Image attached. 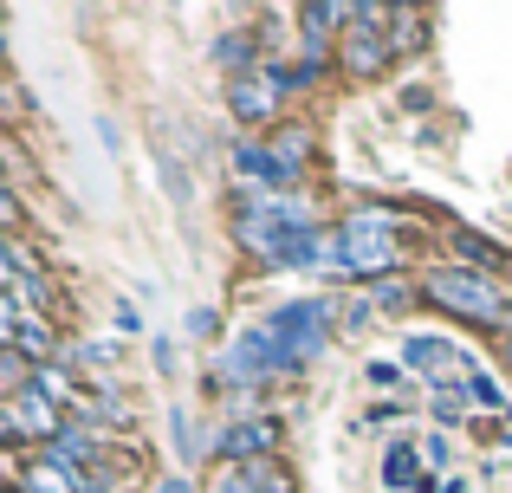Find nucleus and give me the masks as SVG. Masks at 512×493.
Masks as SVG:
<instances>
[{
  "label": "nucleus",
  "mask_w": 512,
  "mask_h": 493,
  "mask_svg": "<svg viewBox=\"0 0 512 493\" xmlns=\"http://www.w3.org/2000/svg\"><path fill=\"white\" fill-rule=\"evenodd\" d=\"M506 364H512V331H506Z\"/></svg>",
  "instance_id": "nucleus-27"
},
{
  "label": "nucleus",
  "mask_w": 512,
  "mask_h": 493,
  "mask_svg": "<svg viewBox=\"0 0 512 493\" xmlns=\"http://www.w3.org/2000/svg\"><path fill=\"white\" fill-rule=\"evenodd\" d=\"M214 455L221 461H273L279 455V422L273 416H234L214 435Z\"/></svg>",
  "instance_id": "nucleus-10"
},
{
  "label": "nucleus",
  "mask_w": 512,
  "mask_h": 493,
  "mask_svg": "<svg viewBox=\"0 0 512 493\" xmlns=\"http://www.w3.org/2000/svg\"><path fill=\"white\" fill-rule=\"evenodd\" d=\"M208 493H299V481H292V468L279 455L273 461H221Z\"/></svg>",
  "instance_id": "nucleus-9"
},
{
  "label": "nucleus",
  "mask_w": 512,
  "mask_h": 493,
  "mask_svg": "<svg viewBox=\"0 0 512 493\" xmlns=\"http://www.w3.org/2000/svg\"><path fill=\"white\" fill-rule=\"evenodd\" d=\"M383 481L396 487V493H415V487H422V461H415L409 442H389L383 448Z\"/></svg>",
  "instance_id": "nucleus-14"
},
{
  "label": "nucleus",
  "mask_w": 512,
  "mask_h": 493,
  "mask_svg": "<svg viewBox=\"0 0 512 493\" xmlns=\"http://www.w3.org/2000/svg\"><path fill=\"white\" fill-rule=\"evenodd\" d=\"M156 493H208V487H195V481H182V474H169V481L156 487Z\"/></svg>",
  "instance_id": "nucleus-25"
},
{
  "label": "nucleus",
  "mask_w": 512,
  "mask_h": 493,
  "mask_svg": "<svg viewBox=\"0 0 512 493\" xmlns=\"http://www.w3.org/2000/svg\"><path fill=\"white\" fill-rule=\"evenodd\" d=\"M454 461V448H448V435H428V468H448Z\"/></svg>",
  "instance_id": "nucleus-24"
},
{
  "label": "nucleus",
  "mask_w": 512,
  "mask_h": 493,
  "mask_svg": "<svg viewBox=\"0 0 512 493\" xmlns=\"http://www.w3.org/2000/svg\"><path fill=\"white\" fill-rule=\"evenodd\" d=\"M0 325H7V344H0V351H20L26 364H52V357H59V331H52V318L0 299Z\"/></svg>",
  "instance_id": "nucleus-8"
},
{
  "label": "nucleus",
  "mask_w": 512,
  "mask_h": 493,
  "mask_svg": "<svg viewBox=\"0 0 512 493\" xmlns=\"http://www.w3.org/2000/svg\"><path fill=\"white\" fill-rule=\"evenodd\" d=\"M169 429H175V448H182V461H195V455H201V442H195V416H188V409H175Z\"/></svg>",
  "instance_id": "nucleus-21"
},
{
  "label": "nucleus",
  "mask_w": 512,
  "mask_h": 493,
  "mask_svg": "<svg viewBox=\"0 0 512 493\" xmlns=\"http://www.w3.org/2000/svg\"><path fill=\"white\" fill-rule=\"evenodd\" d=\"M383 26H389V7H357L350 33L338 39V65L350 78H376V72L396 65V39H389Z\"/></svg>",
  "instance_id": "nucleus-4"
},
{
  "label": "nucleus",
  "mask_w": 512,
  "mask_h": 493,
  "mask_svg": "<svg viewBox=\"0 0 512 493\" xmlns=\"http://www.w3.org/2000/svg\"><path fill=\"white\" fill-rule=\"evenodd\" d=\"M0 299L26 305V312H39V318L59 312V279L26 247V234H7V241H0Z\"/></svg>",
  "instance_id": "nucleus-3"
},
{
  "label": "nucleus",
  "mask_w": 512,
  "mask_h": 493,
  "mask_svg": "<svg viewBox=\"0 0 512 493\" xmlns=\"http://www.w3.org/2000/svg\"><path fill=\"white\" fill-rule=\"evenodd\" d=\"M188 338H214V312H208V305H195V312H188Z\"/></svg>",
  "instance_id": "nucleus-23"
},
{
  "label": "nucleus",
  "mask_w": 512,
  "mask_h": 493,
  "mask_svg": "<svg viewBox=\"0 0 512 493\" xmlns=\"http://www.w3.org/2000/svg\"><path fill=\"white\" fill-rule=\"evenodd\" d=\"M227 104H234L240 124H273V111H279V85H273V72L227 78Z\"/></svg>",
  "instance_id": "nucleus-12"
},
{
  "label": "nucleus",
  "mask_w": 512,
  "mask_h": 493,
  "mask_svg": "<svg viewBox=\"0 0 512 493\" xmlns=\"http://www.w3.org/2000/svg\"><path fill=\"white\" fill-rule=\"evenodd\" d=\"M428 416H435L441 429H454V422H467V409L454 403V383H448V390H428Z\"/></svg>",
  "instance_id": "nucleus-20"
},
{
  "label": "nucleus",
  "mask_w": 512,
  "mask_h": 493,
  "mask_svg": "<svg viewBox=\"0 0 512 493\" xmlns=\"http://www.w3.org/2000/svg\"><path fill=\"white\" fill-rule=\"evenodd\" d=\"M415 493H428V487H415Z\"/></svg>",
  "instance_id": "nucleus-28"
},
{
  "label": "nucleus",
  "mask_w": 512,
  "mask_h": 493,
  "mask_svg": "<svg viewBox=\"0 0 512 493\" xmlns=\"http://www.w3.org/2000/svg\"><path fill=\"white\" fill-rule=\"evenodd\" d=\"M266 331H273L279 344L292 351V364H312L318 351H325V325H331V299H292V305H273V312L260 318Z\"/></svg>",
  "instance_id": "nucleus-5"
},
{
  "label": "nucleus",
  "mask_w": 512,
  "mask_h": 493,
  "mask_svg": "<svg viewBox=\"0 0 512 493\" xmlns=\"http://www.w3.org/2000/svg\"><path fill=\"white\" fill-rule=\"evenodd\" d=\"M234 169L247 176V189L260 182V189H273V195H299V176H292V169L273 156V143H266V137H260V143L240 137V143H234Z\"/></svg>",
  "instance_id": "nucleus-11"
},
{
  "label": "nucleus",
  "mask_w": 512,
  "mask_h": 493,
  "mask_svg": "<svg viewBox=\"0 0 512 493\" xmlns=\"http://www.w3.org/2000/svg\"><path fill=\"white\" fill-rule=\"evenodd\" d=\"M461 390H467V396H474V409H487V416H506V409H512V396H506V390H500V383H493V377H487V370H474V377H467V383H461Z\"/></svg>",
  "instance_id": "nucleus-18"
},
{
  "label": "nucleus",
  "mask_w": 512,
  "mask_h": 493,
  "mask_svg": "<svg viewBox=\"0 0 512 493\" xmlns=\"http://www.w3.org/2000/svg\"><path fill=\"white\" fill-rule=\"evenodd\" d=\"M441 493H467V481H448V487H441Z\"/></svg>",
  "instance_id": "nucleus-26"
},
{
  "label": "nucleus",
  "mask_w": 512,
  "mask_h": 493,
  "mask_svg": "<svg viewBox=\"0 0 512 493\" xmlns=\"http://www.w3.org/2000/svg\"><path fill=\"white\" fill-rule=\"evenodd\" d=\"M415 299V286H409V279H376V286H370V305H376V312H402V305H409Z\"/></svg>",
  "instance_id": "nucleus-19"
},
{
  "label": "nucleus",
  "mask_w": 512,
  "mask_h": 493,
  "mask_svg": "<svg viewBox=\"0 0 512 493\" xmlns=\"http://www.w3.org/2000/svg\"><path fill=\"white\" fill-rule=\"evenodd\" d=\"M0 422H7V442L13 448H52L72 416H65V409H52L46 396L26 390V396H0Z\"/></svg>",
  "instance_id": "nucleus-7"
},
{
  "label": "nucleus",
  "mask_w": 512,
  "mask_h": 493,
  "mask_svg": "<svg viewBox=\"0 0 512 493\" xmlns=\"http://www.w3.org/2000/svg\"><path fill=\"white\" fill-rule=\"evenodd\" d=\"M389 39H396V52H409L415 39H422V20H415V13H389Z\"/></svg>",
  "instance_id": "nucleus-22"
},
{
  "label": "nucleus",
  "mask_w": 512,
  "mask_h": 493,
  "mask_svg": "<svg viewBox=\"0 0 512 493\" xmlns=\"http://www.w3.org/2000/svg\"><path fill=\"white\" fill-rule=\"evenodd\" d=\"M506 273H512V260H506Z\"/></svg>",
  "instance_id": "nucleus-29"
},
{
  "label": "nucleus",
  "mask_w": 512,
  "mask_h": 493,
  "mask_svg": "<svg viewBox=\"0 0 512 493\" xmlns=\"http://www.w3.org/2000/svg\"><path fill=\"white\" fill-rule=\"evenodd\" d=\"M422 299L435 312H454L480 331H512V292L493 273H474V266L448 260V266H428L422 273Z\"/></svg>",
  "instance_id": "nucleus-1"
},
{
  "label": "nucleus",
  "mask_w": 512,
  "mask_h": 493,
  "mask_svg": "<svg viewBox=\"0 0 512 493\" xmlns=\"http://www.w3.org/2000/svg\"><path fill=\"white\" fill-rule=\"evenodd\" d=\"M402 364L422 370L435 390H448V383H467V377L480 370L474 351H467V344H454V338H441V331H415V338L402 344Z\"/></svg>",
  "instance_id": "nucleus-6"
},
{
  "label": "nucleus",
  "mask_w": 512,
  "mask_h": 493,
  "mask_svg": "<svg viewBox=\"0 0 512 493\" xmlns=\"http://www.w3.org/2000/svg\"><path fill=\"white\" fill-rule=\"evenodd\" d=\"M454 260H461V266H474V273H500V266H506L500 253L487 247V234H467V228L454 234Z\"/></svg>",
  "instance_id": "nucleus-17"
},
{
  "label": "nucleus",
  "mask_w": 512,
  "mask_h": 493,
  "mask_svg": "<svg viewBox=\"0 0 512 493\" xmlns=\"http://www.w3.org/2000/svg\"><path fill=\"white\" fill-rule=\"evenodd\" d=\"M13 493H72V481L39 455V461H26V468H13Z\"/></svg>",
  "instance_id": "nucleus-15"
},
{
  "label": "nucleus",
  "mask_w": 512,
  "mask_h": 493,
  "mask_svg": "<svg viewBox=\"0 0 512 493\" xmlns=\"http://www.w3.org/2000/svg\"><path fill=\"white\" fill-rule=\"evenodd\" d=\"M33 396H46L52 409H78V403H85V390H78V377L65 364H39L33 370Z\"/></svg>",
  "instance_id": "nucleus-13"
},
{
  "label": "nucleus",
  "mask_w": 512,
  "mask_h": 493,
  "mask_svg": "<svg viewBox=\"0 0 512 493\" xmlns=\"http://www.w3.org/2000/svg\"><path fill=\"white\" fill-rule=\"evenodd\" d=\"M273 156L292 169V176H305V156H312V130H299V124H286V130H273Z\"/></svg>",
  "instance_id": "nucleus-16"
},
{
  "label": "nucleus",
  "mask_w": 512,
  "mask_h": 493,
  "mask_svg": "<svg viewBox=\"0 0 512 493\" xmlns=\"http://www.w3.org/2000/svg\"><path fill=\"white\" fill-rule=\"evenodd\" d=\"M396 234H402L396 208H357V215H344V228L331 234V266L363 273V279H396V266H402Z\"/></svg>",
  "instance_id": "nucleus-2"
}]
</instances>
